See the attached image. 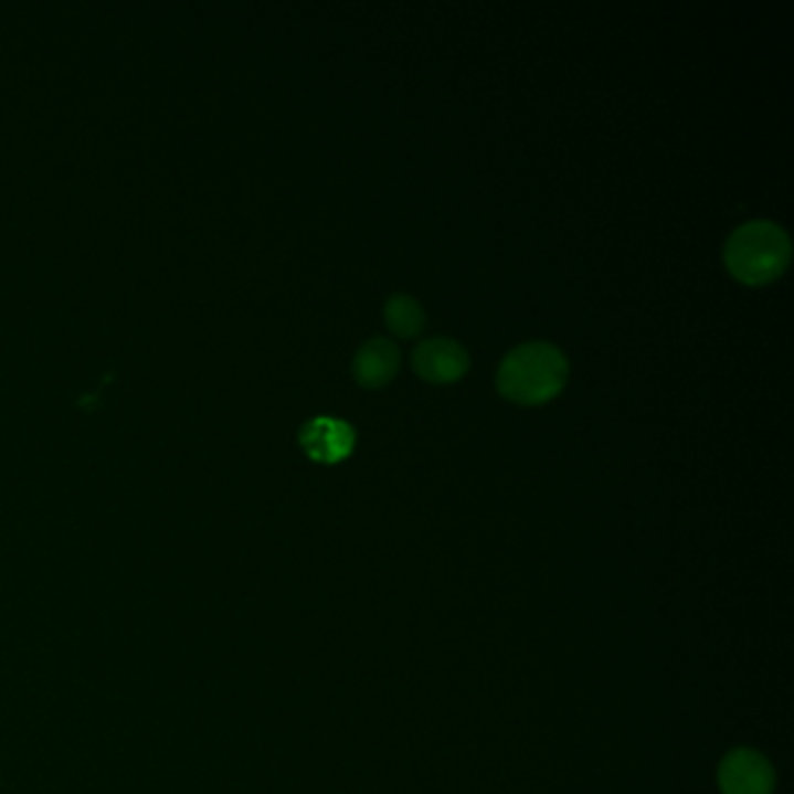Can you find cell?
<instances>
[{
	"instance_id": "7a4b0ae2",
	"label": "cell",
	"mask_w": 794,
	"mask_h": 794,
	"mask_svg": "<svg viewBox=\"0 0 794 794\" xmlns=\"http://www.w3.org/2000/svg\"><path fill=\"white\" fill-rule=\"evenodd\" d=\"M792 243L783 226L769 220L745 222L724 243V266L734 280L764 287L787 271Z\"/></svg>"
},
{
	"instance_id": "52a82bcc",
	"label": "cell",
	"mask_w": 794,
	"mask_h": 794,
	"mask_svg": "<svg viewBox=\"0 0 794 794\" xmlns=\"http://www.w3.org/2000/svg\"><path fill=\"white\" fill-rule=\"evenodd\" d=\"M384 321H388V329L396 338L411 340L424 331L426 315L413 296L394 294L388 298V304H384Z\"/></svg>"
},
{
	"instance_id": "6da1fadb",
	"label": "cell",
	"mask_w": 794,
	"mask_h": 794,
	"mask_svg": "<svg viewBox=\"0 0 794 794\" xmlns=\"http://www.w3.org/2000/svg\"><path fill=\"white\" fill-rule=\"evenodd\" d=\"M569 373V359L560 348L550 342H525L504 357L497 390L518 405H543L564 392Z\"/></svg>"
},
{
	"instance_id": "3957f363",
	"label": "cell",
	"mask_w": 794,
	"mask_h": 794,
	"mask_svg": "<svg viewBox=\"0 0 794 794\" xmlns=\"http://www.w3.org/2000/svg\"><path fill=\"white\" fill-rule=\"evenodd\" d=\"M718 783L722 794H774L776 774L758 750L737 748L720 762Z\"/></svg>"
},
{
	"instance_id": "8992f818",
	"label": "cell",
	"mask_w": 794,
	"mask_h": 794,
	"mask_svg": "<svg viewBox=\"0 0 794 794\" xmlns=\"http://www.w3.org/2000/svg\"><path fill=\"white\" fill-rule=\"evenodd\" d=\"M401 369V352L388 338H371L354 354L352 373L363 390H380L390 384Z\"/></svg>"
},
{
	"instance_id": "277c9868",
	"label": "cell",
	"mask_w": 794,
	"mask_h": 794,
	"mask_svg": "<svg viewBox=\"0 0 794 794\" xmlns=\"http://www.w3.org/2000/svg\"><path fill=\"white\" fill-rule=\"evenodd\" d=\"M413 371L432 384L457 382L468 373L470 359L455 338H426L413 350Z\"/></svg>"
},
{
	"instance_id": "5b68a950",
	"label": "cell",
	"mask_w": 794,
	"mask_h": 794,
	"mask_svg": "<svg viewBox=\"0 0 794 794\" xmlns=\"http://www.w3.org/2000/svg\"><path fill=\"white\" fill-rule=\"evenodd\" d=\"M298 443L310 459L331 466L340 464L354 453L357 434L350 422L321 415L304 424L298 434Z\"/></svg>"
}]
</instances>
